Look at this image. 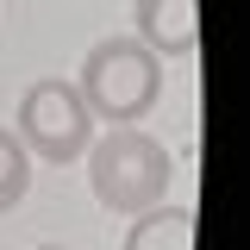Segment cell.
<instances>
[{"mask_svg":"<svg viewBox=\"0 0 250 250\" xmlns=\"http://www.w3.org/2000/svg\"><path fill=\"white\" fill-rule=\"evenodd\" d=\"M169 175H175L169 144H156L138 125H113L106 138L88 144V182H94V200L106 213H150V207H163Z\"/></svg>","mask_w":250,"mask_h":250,"instance_id":"cell-1","label":"cell"},{"mask_svg":"<svg viewBox=\"0 0 250 250\" xmlns=\"http://www.w3.org/2000/svg\"><path fill=\"white\" fill-rule=\"evenodd\" d=\"M75 88L88 100L94 125H138L163 100V57H150L138 38H100L82 57Z\"/></svg>","mask_w":250,"mask_h":250,"instance_id":"cell-2","label":"cell"},{"mask_svg":"<svg viewBox=\"0 0 250 250\" xmlns=\"http://www.w3.org/2000/svg\"><path fill=\"white\" fill-rule=\"evenodd\" d=\"M19 144L31 156H44V163H75V156H88L94 144V113L82 88L69 82V75H38L25 94H19Z\"/></svg>","mask_w":250,"mask_h":250,"instance_id":"cell-3","label":"cell"},{"mask_svg":"<svg viewBox=\"0 0 250 250\" xmlns=\"http://www.w3.org/2000/svg\"><path fill=\"white\" fill-rule=\"evenodd\" d=\"M131 38L150 57H194L200 50V0H131Z\"/></svg>","mask_w":250,"mask_h":250,"instance_id":"cell-4","label":"cell"},{"mask_svg":"<svg viewBox=\"0 0 250 250\" xmlns=\"http://www.w3.org/2000/svg\"><path fill=\"white\" fill-rule=\"evenodd\" d=\"M125 250H194V207H150V213H131Z\"/></svg>","mask_w":250,"mask_h":250,"instance_id":"cell-5","label":"cell"},{"mask_svg":"<svg viewBox=\"0 0 250 250\" xmlns=\"http://www.w3.org/2000/svg\"><path fill=\"white\" fill-rule=\"evenodd\" d=\"M31 194V150L13 138V125H0V213H13Z\"/></svg>","mask_w":250,"mask_h":250,"instance_id":"cell-6","label":"cell"},{"mask_svg":"<svg viewBox=\"0 0 250 250\" xmlns=\"http://www.w3.org/2000/svg\"><path fill=\"white\" fill-rule=\"evenodd\" d=\"M38 250H62V244H38Z\"/></svg>","mask_w":250,"mask_h":250,"instance_id":"cell-7","label":"cell"}]
</instances>
